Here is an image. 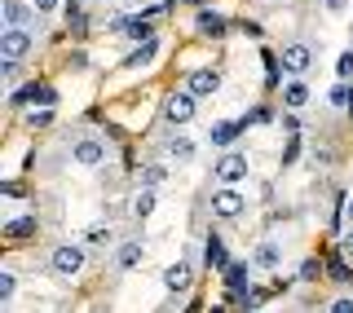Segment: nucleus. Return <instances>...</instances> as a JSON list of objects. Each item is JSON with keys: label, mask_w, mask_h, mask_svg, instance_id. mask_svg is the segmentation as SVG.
Segmentation results:
<instances>
[{"label": "nucleus", "mask_w": 353, "mask_h": 313, "mask_svg": "<svg viewBox=\"0 0 353 313\" xmlns=\"http://www.w3.org/2000/svg\"><path fill=\"white\" fill-rule=\"evenodd\" d=\"M345 256H353V230L345 234Z\"/></svg>", "instance_id": "32"}, {"label": "nucleus", "mask_w": 353, "mask_h": 313, "mask_svg": "<svg viewBox=\"0 0 353 313\" xmlns=\"http://www.w3.org/2000/svg\"><path fill=\"white\" fill-rule=\"evenodd\" d=\"M36 9H40V14H49V9H58V0H36Z\"/></svg>", "instance_id": "31"}, {"label": "nucleus", "mask_w": 353, "mask_h": 313, "mask_svg": "<svg viewBox=\"0 0 353 313\" xmlns=\"http://www.w3.org/2000/svg\"><path fill=\"white\" fill-rule=\"evenodd\" d=\"M345 216H349V225H353V199H345Z\"/></svg>", "instance_id": "33"}, {"label": "nucleus", "mask_w": 353, "mask_h": 313, "mask_svg": "<svg viewBox=\"0 0 353 313\" xmlns=\"http://www.w3.org/2000/svg\"><path fill=\"white\" fill-rule=\"evenodd\" d=\"M31 49H36V40H31V31H27V27H5V36H0V58L22 62Z\"/></svg>", "instance_id": "1"}, {"label": "nucleus", "mask_w": 353, "mask_h": 313, "mask_svg": "<svg viewBox=\"0 0 353 313\" xmlns=\"http://www.w3.org/2000/svg\"><path fill=\"white\" fill-rule=\"evenodd\" d=\"M279 261H283L279 243H261V248L252 252V265H261V270H279Z\"/></svg>", "instance_id": "13"}, {"label": "nucleus", "mask_w": 353, "mask_h": 313, "mask_svg": "<svg viewBox=\"0 0 353 313\" xmlns=\"http://www.w3.org/2000/svg\"><path fill=\"white\" fill-rule=\"evenodd\" d=\"M0 75H5V80H9V84H14V80H18V75H22V66L5 58V66H0Z\"/></svg>", "instance_id": "27"}, {"label": "nucleus", "mask_w": 353, "mask_h": 313, "mask_svg": "<svg viewBox=\"0 0 353 313\" xmlns=\"http://www.w3.org/2000/svg\"><path fill=\"white\" fill-rule=\"evenodd\" d=\"M84 243H110V225H93L84 234Z\"/></svg>", "instance_id": "23"}, {"label": "nucleus", "mask_w": 353, "mask_h": 313, "mask_svg": "<svg viewBox=\"0 0 353 313\" xmlns=\"http://www.w3.org/2000/svg\"><path fill=\"white\" fill-rule=\"evenodd\" d=\"M36 5H22V0H5V27H27Z\"/></svg>", "instance_id": "11"}, {"label": "nucleus", "mask_w": 353, "mask_h": 313, "mask_svg": "<svg viewBox=\"0 0 353 313\" xmlns=\"http://www.w3.org/2000/svg\"><path fill=\"white\" fill-rule=\"evenodd\" d=\"M239 128H243V124H234V119H225V124H216V128H212V141H216V146H230V141L239 137Z\"/></svg>", "instance_id": "19"}, {"label": "nucleus", "mask_w": 353, "mask_h": 313, "mask_svg": "<svg viewBox=\"0 0 353 313\" xmlns=\"http://www.w3.org/2000/svg\"><path fill=\"white\" fill-rule=\"evenodd\" d=\"M71 154H75V163H84V168H97L106 159V141H93V137H84V141H75L71 146Z\"/></svg>", "instance_id": "8"}, {"label": "nucleus", "mask_w": 353, "mask_h": 313, "mask_svg": "<svg viewBox=\"0 0 353 313\" xmlns=\"http://www.w3.org/2000/svg\"><path fill=\"white\" fill-rule=\"evenodd\" d=\"M154 49H159V44H154V40H146V44H141V49L128 58V66H141V62H150V58H154Z\"/></svg>", "instance_id": "22"}, {"label": "nucleus", "mask_w": 353, "mask_h": 313, "mask_svg": "<svg viewBox=\"0 0 353 313\" xmlns=\"http://www.w3.org/2000/svg\"><path fill=\"white\" fill-rule=\"evenodd\" d=\"M194 102H199L194 93H172V97H168V106H163L168 124H190V119H194V110H199Z\"/></svg>", "instance_id": "5"}, {"label": "nucleus", "mask_w": 353, "mask_h": 313, "mask_svg": "<svg viewBox=\"0 0 353 313\" xmlns=\"http://www.w3.org/2000/svg\"><path fill=\"white\" fill-rule=\"evenodd\" d=\"M252 119H256V124H270V119H274V110H270V106H261V110H252Z\"/></svg>", "instance_id": "29"}, {"label": "nucleus", "mask_w": 353, "mask_h": 313, "mask_svg": "<svg viewBox=\"0 0 353 313\" xmlns=\"http://www.w3.org/2000/svg\"><path fill=\"white\" fill-rule=\"evenodd\" d=\"M115 261H119V270H132V265L141 261V248L137 243H119V252H115Z\"/></svg>", "instance_id": "17"}, {"label": "nucleus", "mask_w": 353, "mask_h": 313, "mask_svg": "<svg viewBox=\"0 0 353 313\" xmlns=\"http://www.w3.org/2000/svg\"><path fill=\"white\" fill-rule=\"evenodd\" d=\"M243 283H248V265H234V261H230V270H225V287H230V292H243Z\"/></svg>", "instance_id": "20"}, {"label": "nucleus", "mask_w": 353, "mask_h": 313, "mask_svg": "<svg viewBox=\"0 0 353 313\" xmlns=\"http://www.w3.org/2000/svg\"><path fill=\"white\" fill-rule=\"evenodd\" d=\"M150 212H154V190H141V194L132 199V216H137V221H146Z\"/></svg>", "instance_id": "18"}, {"label": "nucleus", "mask_w": 353, "mask_h": 313, "mask_svg": "<svg viewBox=\"0 0 353 313\" xmlns=\"http://www.w3.org/2000/svg\"><path fill=\"white\" fill-rule=\"evenodd\" d=\"M309 58H314V53H309V44H287V49H283V71L305 75L309 71Z\"/></svg>", "instance_id": "9"}, {"label": "nucleus", "mask_w": 353, "mask_h": 313, "mask_svg": "<svg viewBox=\"0 0 353 313\" xmlns=\"http://www.w3.org/2000/svg\"><path fill=\"white\" fill-rule=\"evenodd\" d=\"M243 208H248V203H243V194H239V190H230V185H225V190H216V194H212V212H216L221 221H234Z\"/></svg>", "instance_id": "6"}, {"label": "nucleus", "mask_w": 353, "mask_h": 313, "mask_svg": "<svg viewBox=\"0 0 353 313\" xmlns=\"http://www.w3.org/2000/svg\"><path fill=\"white\" fill-rule=\"evenodd\" d=\"M194 287V270H190V261H176L163 270V292H172V296H181V292H190Z\"/></svg>", "instance_id": "4"}, {"label": "nucleus", "mask_w": 353, "mask_h": 313, "mask_svg": "<svg viewBox=\"0 0 353 313\" xmlns=\"http://www.w3.org/2000/svg\"><path fill=\"white\" fill-rule=\"evenodd\" d=\"M345 110H349V115H353V84H349V106H345Z\"/></svg>", "instance_id": "34"}, {"label": "nucleus", "mask_w": 353, "mask_h": 313, "mask_svg": "<svg viewBox=\"0 0 353 313\" xmlns=\"http://www.w3.org/2000/svg\"><path fill=\"white\" fill-rule=\"evenodd\" d=\"M203 256H208V265H212V270H221V274L230 270V252H225V243H221L216 234H212V239H208V248H203Z\"/></svg>", "instance_id": "12"}, {"label": "nucleus", "mask_w": 353, "mask_h": 313, "mask_svg": "<svg viewBox=\"0 0 353 313\" xmlns=\"http://www.w3.org/2000/svg\"><path fill=\"white\" fill-rule=\"evenodd\" d=\"M327 313H353V296H340V300H331Z\"/></svg>", "instance_id": "25"}, {"label": "nucleus", "mask_w": 353, "mask_h": 313, "mask_svg": "<svg viewBox=\"0 0 353 313\" xmlns=\"http://www.w3.org/2000/svg\"><path fill=\"white\" fill-rule=\"evenodd\" d=\"M163 181H168V168H163V163H146V168H141V190H154Z\"/></svg>", "instance_id": "15"}, {"label": "nucleus", "mask_w": 353, "mask_h": 313, "mask_svg": "<svg viewBox=\"0 0 353 313\" xmlns=\"http://www.w3.org/2000/svg\"><path fill=\"white\" fill-rule=\"evenodd\" d=\"M199 31H208V36H221V31H225V18H221V14H208V9H203V14H199Z\"/></svg>", "instance_id": "21"}, {"label": "nucleus", "mask_w": 353, "mask_h": 313, "mask_svg": "<svg viewBox=\"0 0 353 313\" xmlns=\"http://www.w3.org/2000/svg\"><path fill=\"white\" fill-rule=\"evenodd\" d=\"M327 14H345V0H327Z\"/></svg>", "instance_id": "30"}, {"label": "nucleus", "mask_w": 353, "mask_h": 313, "mask_svg": "<svg viewBox=\"0 0 353 313\" xmlns=\"http://www.w3.org/2000/svg\"><path fill=\"white\" fill-rule=\"evenodd\" d=\"M331 102H336V106H349V84H336V88H331Z\"/></svg>", "instance_id": "26"}, {"label": "nucleus", "mask_w": 353, "mask_h": 313, "mask_svg": "<svg viewBox=\"0 0 353 313\" xmlns=\"http://www.w3.org/2000/svg\"><path fill=\"white\" fill-rule=\"evenodd\" d=\"M27 119H31V124H36V128H44V124H49V119H53V110H31Z\"/></svg>", "instance_id": "28"}, {"label": "nucleus", "mask_w": 353, "mask_h": 313, "mask_svg": "<svg viewBox=\"0 0 353 313\" xmlns=\"http://www.w3.org/2000/svg\"><path fill=\"white\" fill-rule=\"evenodd\" d=\"M221 88V71H212V66H199V71L185 75V93H194V97H212Z\"/></svg>", "instance_id": "3"}, {"label": "nucleus", "mask_w": 353, "mask_h": 313, "mask_svg": "<svg viewBox=\"0 0 353 313\" xmlns=\"http://www.w3.org/2000/svg\"><path fill=\"white\" fill-rule=\"evenodd\" d=\"M194 150H199V146H194V137H172V141H168V154H172L176 163H190V159H194Z\"/></svg>", "instance_id": "14"}, {"label": "nucleus", "mask_w": 353, "mask_h": 313, "mask_svg": "<svg viewBox=\"0 0 353 313\" xmlns=\"http://www.w3.org/2000/svg\"><path fill=\"white\" fill-rule=\"evenodd\" d=\"M53 270H58V274H80L84 270V248H80V243L58 248V252H53Z\"/></svg>", "instance_id": "7"}, {"label": "nucleus", "mask_w": 353, "mask_h": 313, "mask_svg": "<svg viewBox=\"0 0 353 313\" xmlns=\"http://www.w3.org/2000/svg\"><path fill=\"white\" fill-rule=\"evenodd\" d=\"M305 102H309V84L301 80V75H296V80H287L283 84V106L287 110H301Z\"/></svg>", "instance_id": "10"}, {"label": "nucleus", "mask_w": 353, "mask_h": 313, "mask_svg": "<svg viewBox=\"0 0 353 313\" xmlns=\"http://www.w3.org/2000/svg\"><path fill=\"white\" fill-rule=\"evenodd\" d=\"M31 234H36V216H18L5 225V239H31Z\"/></svg>", "instance_id": "16"}, {"label": "nucleus", "mask_w": 353, "mask_h": 313, "mask_svg": "<svg viewBox=\"0 0 353 313\" xmlns=\"http://www.w3.org/2000/svg\"><path fill=\"white\" fill-rule=\"evenodd\" d=\"M14 287H18V278H14V274H0V300L14 296Z\"/></svg>", "instance_id": "24"}, {"label": "nucleus", "mask_w": 353, "mask_h": 313, "mask_svg": "<svg viewBox=\"0 0 353 313\" xmlns=\"http://www.w3.org/2000/svg\"><path fill=\"white\" fill-rule=\"evenodd\" d=\"M212 176H216L221 185H239L243 176H248V159H243V154H234V150H230V154H221L216 168H212Z\"/></svg>", "instance_id": "2"}]
</instances>
